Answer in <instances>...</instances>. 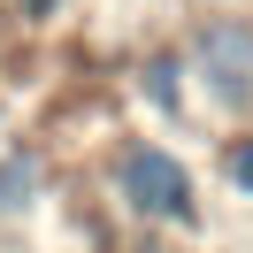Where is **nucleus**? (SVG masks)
<instances>
[{
  "label": "nucleus",
  "mask_w": 253,
  "mask_h": 253,
  "mask_svg": "<svg viewBox=\"0 0 253 253\" xmlns=\"http://www.w3.org/2000/svg\"><path fill=\"white\" fill-rule=\"evenodd\" d=\"M207 169L238 207H253V123H222L215 146H207Z\"/></svg>",
  "instance_id": "39448f33"
},
{
  "label": "nucleus",
  "mask_w": 253,
  "mask_h": 253,
  "mask_svg": "<svg viewBox=\"0 0 253 253\" xmlns=\"http://www.w3.org/2000/svg\"><path fill=\"white\" fill-rule=\"evenodd\" d=\"M184 69H192V92L200 108L222 123H253V8L246 0H222V8H200L184 23Z\"/></svg>",
  "instance_id": "f03ea898"
},
{
  "label": "nucleus",
  "mask_w": 253,
  "mask_h": 253,
  "mask_svg": "<svg viewBox=\"0 0 253 253\" xmlns=\"http://www.w3.org/2000/svg\"><path fill=\"white\" fill-rule=\"evenodd\" d=\"M130 100H138V108L154 115L161 130L192 123L200 92H192V69H184V46H176V39H154V46L130 54Z\"/></svg>",
  "instance_id": "7ed1b4c3"
},
{
  "label": "nucleus",
  "mask_w": 253,
  "mask_h": 253,
  "mask_svg": "<svg viewBox=\"0 0 253 253\" xmlns=\"http://www.w3.org/2000/svg\"><path fill=\"white\" fill-rule=\"evenodd\" d=\"M0 8H8V23H16V31L46 39L54 23H69V8H77V0H0Z\"/></svg>",
  "instance_id": "423d86ee"
},
{
  "label": "nucleus",
  "mask_w": 253,
  "mask_h": 253,
  "mask_svg": "<svg viewBox=\"0 0 253 253\" xmlns=\"http://www.w3.org/2000/svg\"><path fill=\"white\" fill-rule=\"evenodd\" d=\"M100 192L123 222L138 230H169L192 238L207 222V192H200V161L184 146H169L161 130H115L100 154Z\"/></svg>",
  "instance_id": "f257e3e1"
},
{
  "label": "nucleus",
  "mask_w": 253,
  "mask_h": 253,
  "mask_svg": "<svg viewBox=\"0 0 253 253\" xmlns=\"http://www.w3.org/2000/svg\"><path fill=\"white\" fill-rule=\"evenodd\" d=\"M39 207H46V146H31V138L0 146V230L31 222Z\"/></svg>",
  "instance_id": "20e7f679"
},
{
  "label": "nucleus",
  "mask_w": 253,
  "mask_h": 253,
  "mask_svg": "<svg viewBox=\"0 0 253 253\" xmlns=\"http://www.w3.org/2000/svg\"><path fill=\"white\" fill-rule=\"evenodd\" d=\"M8 31H16V23H8V8H0V54H8Z\"/></svg>",
  "instance_id": "0eeeda50"
}]
</instances>
